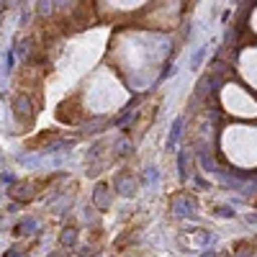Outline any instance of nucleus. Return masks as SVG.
Wrapping results in <instances>:
<instances>
[{
	"instance_id": "1",
	"label": "nucleus",
	"mask_w": 257,
	"mask_h": 257,
	"mask_svg": "<svg viewBox=\"0 0 257 257\" xmlns=\"http://www.w3.org/2000/svg\"><path fill=\"white\" fill-rule=\"evenodd\" d=\"M170 208H173L175 216H193V213H196V201L190 196H175Z\"/></svg>"
},
{
	"instance_id": "2",
	"label": "nucleus",
	"mask_w": 257,
	"mask_h": 257,
	"mask_svg": "<svg viewBox=\"0 0 257 257\" xmlns=\"http://www.w3.org/2000/svg\"><path fill=\"white\" fill-rule=\"evenodd\" d=\"M13 105H16V118H18V121H26V118L34 116V108H31V100H29V98L18 95Z\"/></svg>"
},
{
	"instance_id": "3",
	"label": "nucleus",
	"mask_w": 257,
	"mask_h": 257,
	"mask_svg": "<svg viewBox=\"0 0 257 257\" xmlns=\"http://www.w3.org/2000/svg\"><path fill=\"white\" fill-rule=\"evenodd\" d=\"M93 203L98 206V208H108L111 206V193H108V188H105V185H98L95 190H93Z\"/></svg>"
},
{
	"instance_id": "4",
	"label": "nucleus",
	"mask_w": 257,
	"mask_h": 257,
	"mask_svg": "<svg viewBox=\"0 0 257 257\" xmlns=\"http://www.w3.org/2000/svg\"><path fill=\"white\" fill-rule=\"evenodd\" d=\"M116 190L121 193V196H134V193H137V180L121 175V178L116 180Z\"/></svg>"
},
{
	"instance_id": "5",
	"label": "nucleus",
	"mask_w": 257,
	"mask_h": 257,
	"mask_svg": "<svg viewBox=\"0 0 257 257\" xmlns=\"http://www.w3.org/2000/svg\"><path fill=\"white\" fill-rule=\"evenodd\" d=\"M34 231H39V221L34 216H29V219L16 224V234H34Z\"/></svg>"
},
{
	"instance_id": "6",
	"label": "nucleus",
	"mask_w": 257,
	"mask_h": 257,
	"mask_svg": "<svg viewBox=\"0 0 257 257\" xmlns=\"http://www.w3.org/2000/svg\"><path fill=\"white\" fill-rule=\"evenodd\" d=\"M59 242H62L64 247H72V244L77 242V229H72V226H70V229H64V231L59 234Z\"/></svg>"
},
{
	"instance_id": "7",
	"label": "nucleus",
	"mask_w": 257,
	"mask_h": 257,
	"mask_svg": "<svg viewBox=\"0 0 257 257\" xmlns=\"http://www.w3.org/2000/svg\"><path fill=\"white\" fill-rule=\"evenodd\" d=\"M180 132H183V118H175V123H173V132H170V139H167V147H175V144H178Z\"/></svg>"
},
{
	"instance_id": "8",
	"label": "nucleus",
	"mask_w": 257,
	"mask_h": 257,
	"mask_svg": "<svg viewBox=\"0 0 257 257\" xmlns=\"http://www.w3.org/2000/svg\"><path fill=\"white\" fill-rule=\"evenodd\" d=\"M11 196H13V198H18V201H24V198H31V196H34V188H31V185H26V188L21 185V188L11 190Z\"/></svg>"
},
{
	"instance_id": "9",
	"label": "nucleus",
	"mask_w": 257,
	"mask_h": 257,
	"mask_svg": "<svg viewBox=\"0 0 257 257\" xmlns=\"http://www.w3.org/2000/svg\"><path fill=\"white\" fill-rule=\"evenodd\" d=\"M178 165H180V178H183V180H188V152H180Z\"/></svg>"
},
{
	"instance_id": "10",
	"label": "nucleus",
	"mask_w": 257,
	"mask_h": 257,
	"mask_svg": "<svg viewBox=\"0 0 257 257\" xmlns=\"http://www.w3.org/2000/svg\"><path fill=\"white\" fill-rule=\"evenodd\" d=\"M216 213H219V216H224V219H229V216H234V208H229V206H219Z\"/></svg>"
},
{
	"instance_id": "11",
	"label": "nucleus",
	"mask_w": 257,
	"mask_h": 257,
	"mask_svg": "<svg viewBox=\"0 0 257 257\" xmlns=\"http://www.w3.org/2000/svg\"><path fill=\"white\" fill-rule=\"evenodd\" d=\"M118 152H121V155H126V152H132V142H126V139H121V142H118Z\"/></svg>"
},
{
	"instance_id": "12",
	"label": "nucleus",
	"mask_w": 257,
	"mask_h": 257,
	"mask_svg": "<svg viewBox=\"0 0 257 257\" xmlns=\"http://www.w3.org/2000/svg\"><path fill=\"white\" fill-rule=\"evenodd\" d=\"M134 116H137V111H128V113H123V116L118 118V126H123V123H128V121H134Z\"/></svg>"
},
{
	"instance_id": "13",
	"label": "nucleus",
	"mask_w": 257,
	"mask_h": 257,
	"mask_svg": "<svg viewBox=\"0 0 257 257\" xmlns=\"http://www.w3.org/2000/svg\"><path fill=\"white\" fill-rule=\"evenodd\" d=\"M52 6H54V3H39V13H41V16H49V13H52Z\"/></svg>"
},
{
	"instance_id": "14",
	"label": "nucleus",
	"mask_w": 257,
	"mask_h": 257,
	"mask_svg": "<svg viewBox=\"0 0 257 257\" xmlns=\"http://www.w3.org/2000/svg\"><path fill=\"white\" fill-rule=\"evenodd\" d=\"M6 257H26V252H21L18 247H13V249H8V252H6Z\"/></svg>"
},
{
	"instance_id": "15",
	"label": "nucleus",
	"mask_w": 257,
	"mask_h": 257,
	"mask_svg": "<svg viewBox=\"0 0 257 257\" xmlns=\"http://www.w3.org/2000/svg\"><path fill=\"white\" fill-rule=\"evenodd\" d=\"M11 67H13V52H8L6 57V72H11Z\"/></svg>"
},
{
	"instance_id": "16",
	"label": "nucleus",
	"mask_w": 257,
	"mask_h": 257,
	"mask_svg": "<svg viewBox=\"0 0 257 257\" xmlns=\"http://www.w3.org/2000/svg\"><path fill=\"white\" fill-rule=\"evenodd\" d=\"M13 180H16V178H13V175H11V173H3V183H8V185H11V183H13Z\"/></svg>"
},
{
	"instance_id": "17",
	"label": "nucleus",
	"mask_w": 257,
	"mask_h": 257,
	"mask_svg": "<svg viewBox=\"0 0 257 257\" xmlns=\"http://www.w3.org/2000/svg\"><path fill=\"white\" fill-rule=\"evenodd\" d=\"M247 221H249V224H257V213H249V216H247Z\"/></svg>"
},
{
	"instance_id": "18",
	"label": "nucleus",
	"mask_w": 257,
	"mask_h": 257,
	"mask_svg": "<svg viewBox=\"0 0 257 257\" xmlns=\"http://www.w3.org/2000/svg\"><path fill=\"white\" fill-rule=\"evenodd\" d=\"M49 257H67V254H64V252H52Z\"/></svg>"
}]
</instances>
